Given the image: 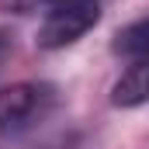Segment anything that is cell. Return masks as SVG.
Returning <instances> with one entry per match:
<instances>
[{"label":"cell","mask_w":149,"mask_h":149,"mask_svg":"<svg viewBox=\"0 0 149 149\" xmlns=\"http://www.w3.org/2000/svg\"><path fill=\"white\" fill-rule=\"evenodd\" d=\"M56 87L42 80H17L0 87V135H21L56 108Z\"/></svg>","instance_id":"obj_1"},{"label":"cell","mask_w":149,"mask_h":149,"mask_svg":"<svg viewBox=\"0 0 149 149\" xmlns=\"http://www.w3.org/2000/svg\"><path fill=\"white\" fill-rule=\"evenodd\" d=\"M97 21H101V7H97V3H66V7H52V10L42 17V24H38L35 42H38V49L56 52V49H66V45L80 42Z\"/></svg>","instance_id":"obj_2"},{"label":"cell","mask_w":149,"mask_h":149,"mask_svg":"<svg viewBox=\"0 0 149 149\" xmlns=\"http://www.w3.org/2000/svg\"><path fill=\"white\" fill-rule=\"evenodd\" d=\"M114 108H139L149 104V59H135L111 87Z\"/></svg>","instance_id":"obj_3"},{"label":"cell","mask_w":149,"mask_h":149,"mask_svg":"<svg viewBox=\"0 0 149 149\" xmlns=\"http://www.w3.org/2000/svg\"><path fill=\"white\" fill-rule=\"evenodd\" d=\"M111 49L118 56H128V59H149V17L125 24V28L114 35Z\"/></svg>","instance_id":"obj_4"},{"label":"cell","mask_w":149,"mask_h":149,"mask_svg":"<svg viewBox=\"0 0 149 149\" xmlns=\"http://www.w3.org/2000/svg\"><path fill=\"white\" fill-rule=\"evenodd\" d=\"M66 3H97V0H0V10H10V14H31L38 7L52 10V7H66Z\"/></svg>","instance_id":"obj_5"},{"label":"cell","mask_w":149,"mask_h":149,"mask_svg":"<svg viewBox=\"0 0 149 149\" xmlns=\"http://www.w3.org/2000/svg\"><path fill=\"white\" fill-rule=\"evenodd\" d=\"M7 49H10V45H7V35H0V59L7 56Z\"/></svg>","instance_id":"obj_6"}]
</instances>
